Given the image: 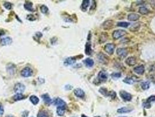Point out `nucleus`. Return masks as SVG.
<instances>
[{
	"mask_svg": "<svg viewBox=\"0 0 155 117\" xmlns=\"http://www.w3.org/2000/svg\"><path fill=\"white\" fill-rule=\"evenodd\" d=\"M127 34L126 30H122V29H118V30H115L113 32V39L117 40V39H119L121 37L124 36Z\"/></svg>",
	"mask_w": 155,
	"mask_h": 117,
	"instance_id": "obj_1",
	"label": "nucleus"
},
{
	"mask_svg": "<svg viewBox=\"0 0 155 117\" xmlns=\"http://www.w3.org/2000/svg\"><path fill=\"white\" fill-rule=\"evenodd\" d=\"M119 94L122 99H123L125 101H130L132 100V95L125 91L121 90L119 91Z\"/></svg>",
	"mask_w": 155,
	"mask_h": 117,
	"instance_id": "obj_2",
	"label": "nucleus"
},
{
	"mask_svg": "<svg viewBox=\"0 0 155 117\" xmlns=\"http://www.w3.org/2000/svg\"><path fill=\"white\" fill-rule=\"evenodd\" d=\"M108 78V74L106 71H104V70H101L98 74L97 76V79H98L99 82H104Z\"/></svg>",
	"mask_w": 155,
	"mask_h": 117,
	"instance_id": "obj_3",
	"label": "nucleus"
},
{
	"mask_svg": "<svg viewBox=\"0 0 155 117\" xmlns=\"http://www.w3.org/2000/svg\"><path fill=\"white\" fill-rule=\"evenodd\" d=\"M15 93L16 94H22L24 93L25 90V86L22 83H17L15 85L14 88Z\"/></svg>",
	"mask_w": 155,
	"mask_h": 117,
	"instance_id": "obj_4",
	"label": "nucleus"
},
{
	"mask_svg": "<svg viewBox=\"0 0 155 117\" xmlns=\"http://www.w3.org/2000/svg\"><path fill=\"white\" fill-rule=\"evenodd\" d=\"M114 49H115V45L113 43H107L105 45L104 47L105 52L111 55L114 53Z\"/></svg>",
	"mask_w": 155,
	"mask_h": 117,
	"instance_id": "obj_5",
	"label": "nucleus"
},
{
	"mask_svg": "<svg viewBox=\"0 0 155 117\" xmlns=\"http://www.w3.org/2000/svg\"><path fill=\"white\" fill-rule=\"evenodd\" d=\"M33 70L30 67H25L21 71V76L24 77H29L32 76Z\"/></svg>",
	"mask_w": 155,
	"mask_h": 117,
	"instance_id": "obj_6",
	"label": "nucleus"
},
{
	"mask_svg": "<svg viewBox=\"0 0 155 117\" xmlns=\"http://www.w3.org/2000/svg\"><path fill=\"white\" fill-rule=\"evenodd\" d=\"M117 54L119 57L124 58L128 55V50L125 48H118L117 50Z\"/></svg>",
	"mask_w": 155,
	"mask_h": 117,
	"instance_id": "obj_7",
	"label": "nucleus"
},
{
	"mask_svg": "<svg viewBox=\"0 0 155 117\" xmlns=\"http://www.w3.org/2000/svg\"><path fill=\"white\" fill-rule=\"evenodd\" d=\"M52 102H53V104L54 105H57L58 107H64V108L67 107V104L65 103V102L60 98H56V99H54V101H52Z\"/></svg>",
	"mask_w": 155,
	"mask_h": 117,
	"instance_id": "obj_8",
	"label": "nucleus"
},
{
	"mask_svg": "<svg viewBox=\"0 0 155 117\" xmlns=\"http://www.w3.org/2000/svg\"><path fill=\"white\" fill-rule=\"evenodd\" d=\"M74 94L77 97H79V98H83L84 97H85V92L83 91V90L80 88H76V89L74 90Z\"/></svg>",
	"mask_w": 155,
	"mask_h": 117,
	"instance_id": "obj_9",
	"label": "nucleus"
},
{
	"mask_svg": "<svg viewBox=\"0 0 155 117\" xmlns=\"http://www.w3.org/2000/svg\"><path fill=\"white\" fill-rule=\"evenodd\" d=\"M132 111V108L129 107H124L122 108H119L117 110V113L119 114H126V113H129Z\"/></svg>",
	"mask_w": 155,
	"mask_h": 117,
	"instance_id": "obj_10",
	"label": "nucleus"
},
{
	"mask_svg": "<svg viewBox=\"0 0 155 117\" xmlns=\"http://www.w3.org/2000/svg\"><path fill=\"white\" fill-rule=\"evenodd\" d=\"M12 43V39L10 37H6L1 39V44L2 45H9Z\"/></svg>",
	"mask_w": 155,
	"mask_h": 117,
	"instance_id": "obj_11",
	"label": "nucleus"
},
{
	"mask_svg": "<svg viewBox=\"0 0 155 117\" xmlns=\"http://www.w3.org/2000/svg\"><path fill=\"white\" fill-rule=\"evenodd\" d=\"M75 62H76V59L75 57H68L65 60L64 63L65 66H68L74 65Z\"/></svg>",
	"mask_w": 155,
	"mask_h": 117,
	"instance_id": "obj_12",
	"label": "nucleus"
},
{
	"mask_svg": "<svg viewBox=\"0 0 155 117\" xmlns=\"http://www.w3.org/2000/svg\"><path fill=\"white\" fill-rule=\"evenodd\" d=\"M134 71L138 74L142 75L145 72V67L143 65H140V66L135 67L134 69Z\"/></svg>",
	"mask_w": 155,
	"mask_h": 117,
	"instance_id": "obj_13",
	"label": "nucleus"
},
{
	"mask_svg": "<svg viewBox=\"0 0 155 117\" xmlns=\"http://www.w3.org/2000/svg\"><path fill=\"white\" fill-rule=\"evenodd\" d=\"M97 59L99 61H100L101 62H102L103 63H107L108 62V59L106 55H103L102 53H100L97 55Z\"/></svg>",
	"mask_w": 155,
	"mask_h": 117,
	"instance_id": "obj_14",
	"label": "nucleus"
},
{
	"mask_svg": "<svg viewBox=\"0 0 155 117\" xmlns=\"http://www.w3.org/2000/svg\"><path fill=\"white\" fill-rule=\"evenodd\" d=\"M125 63H126V64H127L128 65H129V66H134V65L136 63V59L134 57L131 56V57H128V58L125 60Z\"/></svg>",
	"mask_w": 155,
	"mask_h": 117,
	"instance_id": "obj_15",
	"label": "nucleus"
},
{
	"mask_svg": "<svg viewBox=\"0 0 155 117\" xmlns=\"http://www.w3.org/2000/svg\"><path fill=\"white\" fill-rule=\"evenodd\" d=\"M41 98L43 100L44 102L46 104H47V105H50L52 102V100L51 99L50 96L48 95V94H44L42 95H41Z\"/></svg>",
	"mask_w": 155,
	"mask_h": 117,
	"instance_id": "obj_16",
	"label": "nucleus"
},
{
	"mask_svg": "<svg viewBox=\"0 0 155 117\" xmlns=\"http://www.w3.org/2000/svg\"><path fill=\"white\" fill-rule=\"evenodd\" d=\"M140 18V16L138 14L134 13H131L128 16V19L130 21H138Z\"/></svg>",
	"mask_w": 155,
	"mask_h": 117,
	"instance_id": "obj_17",
	"label": "nucleus"
},
{
	"mask_svg": "<svg viewBox=\"0 0 155 117\" xmlns=\"http://www.w3.org/2000/svg\"><path fill=\"white\" fill-rule=\"evenodd\" d=\"M114 23L113 21L111 20L106 21L103 24V28L104 29H109L113 27Z\"/></svg>",
	"mask_w": 155,
	"mask_h": 117,
	"instance_id": "obj_18",
	"label": "nucleus"
},
{
	"mask_svg": "<svg viewBox=\"0 0 155 117\" xmlns=\"http://www.w3.org/2000/svg\"><path fill=\"white\" fill-rule=\"evenodd\" d=\"M90 2H91V1H89V0H84V1H83L82 4L81 5V7H80L82 11H86L87 8H88L90 5Z\"/></svg>",
	"mask_w": 155,
	"mask_h": 117,
	"instance_id": "obj_19",
	"label": "nucleus"
},
{
	"mask_svg": "<svg viewBox=\"0 0 155 117\" xmlns=\"http://www.w3.org/2000/svg\"><path fill=\"white\" fill-rule=\"evenodd\" d=\"M83 63L87 67H91L94 65L93 60L91 58H87L84 60Z\"/></svg>",
	"mask_w": 155,
	"mask_h": 117,
	"instance_id": "obj_20",
	"label": "nucleus"
},
{
	"mask_svg": "<svg viewBox=\"0 0 155 117\" xmlns=\"http://www.w3.org/2000/svg\"><path fill=\"white\" fill-rule=\"evenodd\" d=\"M107 38H108V35H107V33L102 32L99 38V42L100 43H102L105 42L107 40Z\"/></svg>",
	"mask_w": 155,
	"mask_h": 117,
	"instance_id": "obj_21",
	"label": "nucleus"
},
{
	"mask_svg": "<svg viewBox=\"0 0 155 117\" xmlns=\"http://www.w3.org/2000/svg\"><path fill=\"white\" fill-rule=\"evenodd\" d=\"M85 53L87 55H91L92 52V49H91V43H86L85 45Z\"/></svg>",
	"mask_w": 155,
	"mask_h": 117,
	"instance_id": "obj_22",
	"label": "nucleus"
},
{
	"mask_svg": "<svg viewBox=\"0 0 155 117\" xmlns=\"http://www.w3.org/2000/svg\"><path fill=\"white\" fill-rule=\"evenodd\" d=\"M24 8L26 9V10L29 11H34V9L33 8V4L32 2L28 1L24 4Z\"/></svg>",
	"mask_w": 155,
	"mask_h": 117,
	"instance_id": "obj_23",
	"label": "nucleus"
},
{
	"mask_svg": "<svg viewBox=\"0 0 155 117\" xmlns=\"http://www.w3.org/2000/svg\"><path fill=\"white\" fill-rule=\"evenodd\" d=\"M66 108L61 107H58L57 108V114L59 116H63L65 112Z\"/></svg>",
	"mask_w": 155,
	"mask_h": 117,
	"instance_id": "obj_24",
	"label": "nucleus"
},
{
	"mask_svg": "<svg viewBox=\"0 0 155 117\" xmlns=\"http://www.w3.org/2000/svg\"><path fill=\"white\" fill-rule=\"evenodd\" d=\"M99 93L102 94L103 96L104 97H108V94H109V91H108V90L105 87H101L100 88L99 90Z\"/></svg>",
	"mask_w": 155,
	"mask_h": 117,
	"instance_id": "obj_25",
	"label": "nucleus"
},
{
	"mask_svg": "<svg viewBox=\"0 0 155 117\" xmlns=\"http://www.w3.org/2000/svg\"><path fill=\"white\" fill-rule=\"evenodd\" d=\"M30 101L33 105H37L39 102V99L35 95H32L30 97Z\"/></svg>",
	"mask_w": 155,
	"mask_h": 117,
	"instance_id": "obj_26",
	"label": "nucleus"
},
{
	"mask_svg": "<svg viewBox=\"0 0 155 117\" xmlns=\"http://www.w3.org/2000/svg\"><path fill=\"white\" fill-rule=\"evenodd\" d=\"M141 86L143 90H147L150 87V82H143L141 84Z\"/></svg>",
	"mask_w": 155,
	"mask_h": 117,
	"instance_id": "obj_27",
	"label": "nucleus"
},
{
	"mask_svg": "<svg viewBox=\"0 0 155 117\" xmlns=\"http://www.w3.org/2000/svg\"><path fill=\"white\" fill-rule=\"evenodd\" d=\"M139 12L142 15H147L149 12L148 9L145 7H141L139 9Z\"/></svg>",
	"mask_w": 155,
	"mask_h": 117,
	"instance_id": "obj_28",
	"label": "nucleus"
},
{
	"mask_svg": "<svg viewBox=\"0 0 155 117\" xmlns=\"http://www.w3.org/2000/svg\"><path fill=\"white\" fill-rule=\"evenodd\" d=\"M37 117H49V115L46 111L41 110L37 114Z\"/></svg>",
	"mask_w": 155,
	"mask_h": 117,
	"instance_id": "obj_29",
	"label": "nucleus"
},
{
	"mask_svg": "<svg viewBox=\"0 0 155 117\" xmlns=\"http://www.w3.org/2000/svg\"><path fill=\"white\" fill-rule=\"evenodd\" d=\"M24 98H25V97L22 94H16L13 97V100L15 101L21 100H23Z\"/></svg>",
	"mask_w": 155,
	"mask_h": 117,
	"instance_id": "obj_30",
	"label": "nucleus"
},
{
	"mask_svg": "<svg viewBox=\"0 0 155 117\" xmlns=\"http://www.w3.org/2000/svg\"><path fill=\"white\" fill-rule=\"evenodd\" d=\"M123 82H124L126 84H128L131 85L135 82V80L132 78H131V77H126V78H125L123 80Z\"/></svg>",
	"mask_w": 155,
	"mask_h": 117,
	"instance_id": "obj_31",
	"label": "nucleus"
},
{
	"mask_svg": "<svg viewBox=\"0 0 155 117\" xmlns=\"http://www.w3.org/2000/svg\"><path fill=\"white\" fill-rule=\"evenodd\" d=\"M130 25V23L127 22H119L117 23V26L119 27H123V28H127Z\"/></svg>",
	"mask_w": 155,
	"mask_h": 117,
	"instance_id": "obj_32",
	"label": "nucleus"
},
{
	"mask_svg": "<svg viewBox=\"0 0 155 117\" xmlns=\"http://www.w3.org/2000/svg\"><path fill=\"white\" fill-rule=\"evenodd\" d=\"M40 10H41V12H42L43 13L46 14V13L48 12V8H47V6L44 5H43L41 6V7H40Z\"/></svg>",
	"mask_w": 155,
	"mask_h": 117,
	"instance_id": "obj_33",
	"label": "nucleus"
},
{
	"mask_svg": "<svg viewBox=\"0 0 155 117\" xmlns=\"http://www.w3.org/2000/svg\"><path fill=\"white\" fill-rule=\"evenodd\" d=\"M111 77L113 78H118L121 77V73H113L111 74Z\"/></svg>",
	"mask_w": 155,
	"mask_h": 117,
	"instance_id": "obj_34",
	"label": "nucleus"
},
{
	"mask_svg": "<svg viewBox=\"0 0 155 117\" xmlns=\"http://www.w3.org/2000/svg\"><path fill=\"white\" fill-rule=\"evenodd\" d=\"M8 66H9V67H7V70H8V72H9L10 74L14 73L15 69V68L13 67V65H8Z\"/></svg>",
	"mask_w": 155,
	"mask_h": 117,
	"instance_id": "obj_35",
	"label": "nucleus"
},
{
	"mask_svg": "<svg viewBox=\"0 0 155 117\" xmlns=\"http://www.w3.org/2000/svg\"><path fill=\"white\" fill-rule=\"evenodd\" d=\"M4 6L7 9H11L12 8V4L8 2H5L4 3Z\"/></svg>",
	"mask_w": 155,
	"mask_h": 117,
	"instance_id": "obj_36",
	"label": "nucleus"
},
{
	"mask_svg": "<svg viewBox=\"0 0 155 117\" xmlns=\"http://www.w3.org/2000/svg\"><path fill=\"white\" fill-rule=\"evenodd\" d=\"M26 19H28V20L30 21H33L36 20V18L34 15H33L32 14H30V15H28L27 16Z\"/></svg>",
	"mask_w": 155,
	"mask_h": 117,
	"instance_id": "obj_37",
	"label": "nucleus"
},
{
	"mask_svg": "<svg viewBox=\"0 0 155 117\" xmlns=\"http://www.w3.org/2000/svg\"><path fill=\"white\" fill-rule=\"evenodd\" d=\"M116 93H115L114 91H109V94H108V97H111L112 99H115V98L116 97Z\"/></svg>",
	"mask_w": 155,
	"mask_h": 117,
	"instance_id": "obj_38",
	"label": "nucleus"
},
{
	"mask_svg": "<svg viewBox=\"0 0 155 117\" xmlns=\"http://www.w3.org/2000/svg\"><path fill=\"white\" fill-rule=\"evenodd\" d=\"M146 101L148 102V103H152V102L155 101V95L150 96V97L147 99Z\"/></svg>",
	"mask_w": 155,
	"mask_h": 117,
	"instance_id": "obj_39",
	"label": "nucleus"
},
{
	"mask_svg": "<svg viewBox=\"0 0 155 117\" xmlns=\"http://www.w3.org/2000/svg\"><path fill=\"white\" fill-rule=\"evenodd\" d=\"M142 105L145 108H150L151 107V103H148V102H147L146 101L145 102H143V103Z\"/></svg>",
	"mask_w": 155,
	"mask_h": 117,
	"instance_id": "obj_40",
	"label": "nucleus"
},
{
	"mask_svg": "<svg viewBox=\"0 0 155 117\" xmlns=\"http://www.w3.org/2000/svg\"><path fill=\"white\" fill-rule=\"evenodd\" d=\"M4 113V109L2 105L0 104V115H3Z\"/></svg>",
	"mask_w": 155,
	"mask_h": 117,
	"instance_id": "obj_41",
	"label": "nucleus"
},
{
	"mask_svg": "<svg viewBox=\"0 0 155 117\" xmlns=\"http://www.w3.org/2000/svg\"><path fill=\"white\" fill-rule=\"evenodd\" d=\"M28 114H29V111H25L24 112H23L22 116V117H28Z\"/></svg>",
	"mask_w": 155,
	"mask_h": 117,
	"instance_id": "obj_42",
	"label": "nucleus"
},
{
	"mask_svg": "<svg viewBox=\"0 0 155 117\" xmlns=\"http://www.w3.org/2000/svg\"><path fill=\"white\" fill-rule=\"evenodd\" d=\"M72 88V86H71V85L68 84L65 86V89L67 90H70Z\"/></svg>",
	"mask_w": 155,
	"mask_h": 117,
	"instance_id": "obj_43",
	"label": "nucleus"
},
{
	"mask_svg": "<svg viewBox=\"0 0 155 117\" xmlns=\"http://www.w3.org/2000/svg\"><path fill=\"white\" fill-rule=\"evenodd\" d=\"M36 36L39 37V38H41V36H42V34H41V33H40V32H37V34H36Z\"/></svg>",
	"mask_w": 155,
	"mask_h": 117,
	"instance_id": "obj_44",
	"label": "nucleus"
},
{
	"mask_svg": "<svg viewBox=\"0 0 155 117\" xmlns=\"http://www.w3.org/2000/svg\"><path fill=\"white\" fill-rule=\"evenodd\" d=\"M81 117H87L86 116V115H84V114H82V115Z\"/></svg>",
	"mask_w": 155,
	"mask_h": 117,
	"instance_id": "obj_45",
	"label": "nucleus"
},
{
	"mask_svg": "<svg viewBox=\"0 0 155 117\" xmlns=\"http://www.w3.org/2000/svg\"><path fill=\"white\" fill-rule=\"evenodd\" d=\"M6 117H14L12 116V115H7V116Z\"/></svg>",
	"mask_w": 155,
	"mask_h": 117,
	"instance_id": "obj_46",
	"label": "nucleus"
},
{
	"mask_svg": "<svg viewBox=\"0 0 155 117\" xmlns=\"http://www.w3.org/2000/svg\"><path fill=\"white\" fill-rule=\"evenodd\" d=\"M99 117V116H96V117Z\"/></svg>",
	"mask_w": 155,
	"mask_h": 117,
	"instance_id": "obj_47",
	"label": "nucleus"
},
{
	"mask_svg": "<svg viewBox=\"0 0 155 117\" xmlns=\"http://www.w3.org/2000/svg\"></svg>",
	"mask_w": 155,
	"mask_h": 117,
	"instance_id": "obj_48",
	"label": "nucleus"
}]
</instances>
